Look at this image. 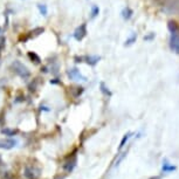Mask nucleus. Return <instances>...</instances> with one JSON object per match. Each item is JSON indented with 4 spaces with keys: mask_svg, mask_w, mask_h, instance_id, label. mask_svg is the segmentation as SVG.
Here are the masks:
<instances>
[{
    "mask_svg": "<svg viewBox=\"0 0 179 179\" xmlns=\"http://www.w3.org/2000/svg\"><path fill=\"white\" fill-rule=\"evenodd\" d=\"M40 173H41V170L39 168H36V166H31V165H28L25 168V177L27 179H38L40 177Z\"/></svg>",
    "mask_w": 179,
    "mask_h": 179,
    "instance_id": "obj_2",
    "label": "nucleus"
},
{
    "mask_svg": "<svg viewBox=\"0 0 179 179\" xmlns=\"http://www.w3.org/2000/svg\"><path fill=\"white\" fill-rule=\"evenodd\" d=\"M125 156H127V151L123 152L122 155H119V156H118V158H117V159H116V162H115V164H114V166H118V165H119V163H121V162H122V160H123L124 157H125Z\"/></svg>",
    "mask_w": 179,
    "mask_h": 179,
    "instance_id": "obj_15",
    "label": "nucleus"
},
{
    "mask_svg": "<svg viewBox=\"0 0 179 179\" xmlns=\"http://www.w3.org/2000/svg\"><path fill=\"white\" fill-rule=\"evenodd\" d=\"M122 17H123V19H125V20H129L130 18L132 17V10H130L129 7L124 8L123 11H122Z\"/></svg>",
    "mask_w": 179,
    "mask_h": 179,
    "instance_id": "obj_11",
    "label": "nucleus"
},
{
    "mask_svg": "<svg viewBox=\"0 0 179 179\" xmlns=\"http://www.w3.org/2000/svg\"><path fill=\"white\" fill-rule=\"evenodd\" d=\"M85 34H87V26H85V23H82L81 26H78L76 29H75V32H74V38L80 41V40H82L85 36Z\"/></svg>",
    "mask_w": 179,
    "mask_h": 179,
    "instance_id": "obj_7",
    "label": "nucleus"
},
{
    "mask_svg": "<svg viewBox=\"0 0 179 179\" xmlns=\"http://www.w3.org/2000/svg\"><path fill=\"white\" fill-rule=\"evenodd\" d=\"M67 75L70 80H74V81H82V82H85V81H87V77L83 76L82 74L80 73V70H77L76 68L69 69L67 72Z\"/></svg>",
    "mask_w": 179,
    "mask_h": 179,
    "instance_id": "obj_3",
    "label": "nucleus"
},
{
    "mask_svg": "<svg viewBox=\"0 0 179 179\" xmlns=\"http://www.w3.org/2000/svg\"><path fill=\"white\" fill-rule=\"evenodd\" d=\"M132 136V132H128V134H125L123 136V138H122V140H121V144H119V148H118V150L121 151L122 149L124 148V145H125V143L128 142L129 139H130V137Z\"/></svg>",
    "mask_w": 179,
    "mask_h": 179,
    "instance_id": "obj_9",
    "label": "nucleus"
},
{
    "mask_svg": "<svg viewBox=\"0 0 179 179\" xmlns=\"http://www.w3.org/2000/svg\"><path fill=\"white\" fill-rule=\"evenodd\" d=\"M76 163H77V158H76V155H73L68 159L67 162L63 164V170L66 172H72L74 170V168L76 166Z\"/></svg>",
    "mask_w": 179,
    "mask_h": 179,
    "instance_id": "obj_5",
    "label": "nucleus"
},
{
    "mask_svg": "<svg viewBox=\"0 0 179 179\" xmlns=\"http://www.w3.org/2000/svg\"><path fill=\"white\" fill-rule=\"evenodd\" d=\"M98 12H100V8L97 6H93V8H91V18H95L98 14Z\"/></svg>",
    "mask_w": 179,
    "mask_h": 179,
    "instance_id": "obj_18",
    "label": "nucleus"
},
{
    "mask_svg": "<svg viewBox=\"0 0 179 179\" xmlns=\"http://www.w3.org/2000/svg\"><path fill=\"white\" fill-rule=\"evenodd\" d=\"M168 28L170 31V33H174V32H179V27L176 21H169Z\"/></svg>",
    "mask_w": 179,
    "mask_h": 179,
    "instance_id": "obj_10",
    "label": "nucleus"
},
{
    "mask_svg": "<svg viewBox=\"0 0 179 179\" xmlns=\"http://www.w3.org/2000/svg\"><path fill=\"white\" fill-rule=\"evenodd\" d=\"M85 60H87V63H89L91 66H95L96 63L100 61V57L98 56H87Z\"/></svg>",
    "mask_w": 179,
    "mask_h": 179,
    "instance_id": "obj_12",
    "label": "nucleus"
},
{
    "mask_svg": "<svg viewBox=\"0 0 179 179\" xmlns=\"http://www.w3.org/2000/svg\"><path fill=\"white\" fill-rule=\"evenodd\" d=\"M100 87H101V91L103 93V94H104V95H106V96H111L112 95L111 91L109 90V88H108V87H106V84L103 83V82L100 84Z\"/></svg>",
    "mask_w": 179,
    "mask_h": 179,
    "instance_id": "obj_13",
    "label": "nucleus"
},
{
    "mask_svg": "<svg viewBox=\"0 0 179 179\" xmlns=\"http://www.w3.org/2000/svg\"><path fill=\"white\" fill-rule=\"evenodd\" d=\"M2 134H5L6 136H14L17 134V130H11V129H4Z\"/></svg>",
    "mask_w": 179,
    "mask_h": 179,
    "instance_id": "obj_16",
    "label": "nucleus"
},
{
    "mask_svg": "<svg viewBox=\"0 0 179 179\" xmlns=\"http://www.w3.org/2000/svg\"><path fill=\"white\" fill-rule=\"evenodd\" d=\"M176 170H177V166L172 165L168 159H164L163 160V166H162L163 173H170V172H173Z\"/></svg>",
    "mask_w": 179,
    "mask_h": 179,
    "instance_id": "obj_8",
    "label": "nucleus"
},
{
    "mask_svg": "<svg viewBox=\"0 0 179 179\" xmlns=\"http://www.w3.org/2000/svg\"><path fill=\"white\" fill-rule=\"evenodd\" d=\"M28 56H29L32 60H34V62H35V63H40V61H41L39 56L36 55L35 53H33V52H29V53H28Z\"/></svg>",
    "mask_w": 179,
    "mask_h": 179,
    "instance_id": "obj_14",
    "label": "nucleus"
},
{
    "mask_svg": "<svg viewBox=\"0 0 179 179\" xmlns=\"http://www.w3.org/2000/svg\"><path fill=\"white\" fill-rule=\"evenodd\" d=\"M18 144L17 139L13 138H7V139H0V149H5V150H10L12 148Z\"/></svg>",
    "mask_w": 179,
    "mask_h": 179,
    "instance_id": "obj_6",
    "label": "nucleus"
},
{
    "mask_svg": "<svg viewBox=\"0 0 179 179\" xmlns=\"http://www.w3.org/2000/svg\"><path fill=\"white\" fill-rule=\"evenodd\" d=\"M136 38H137V35L136 34H132L131 35V38L130 39H128L127 41H125V46L127 45H131V44H134V41H136Z\"/></svg>",
    "mask_w": 179,
    "mask_h": 179,
    "instance_id": "obj_19",
    "label": "nucleus"
},
{
    "mask_svg": "<svg viewBox=\"0 0 179 179\" xmlns=\"http://www.w3.org/2000/svg\"><path fill=\"white\" fill-rule=\"evenodd\" d=\"M12 68H13V70L15 72V73L20 76V77L23 78H28L31 76V73H29V70H28V68L21 63L20 61H14L12 63Z\"/></svg>",
    "mask_w": 179,
    "mask_h": 179,
    "instance_id": "obj_1",
    "label": "nucleus"
},
{
    "mask_svg": "<svg viewBox=\"0 0 179 179\" xmlns=\"http://www.w3.org/2000/svg\"><path fill=\"white\" fill-rule=\"evenodd\" d=\"M170 48H171L174 53L179 54V33L178 32L171 33V36H170Z\"/></svg>",
    "mask_w": 179,
    "mask_h": 179,
    "instance_id": "obj_4",
    "label": "nucleus"
},
{
    "mask_svg": "<svg viewBox=\"0 0 179 179\" xmlns=\"http://www.w3.org/2000/svg\"><path fill=\"white\" fill-rule=\"evenodd\" d=\"M38 8H39L40 13H41L42 15H47V6L39 4V5H38Z\"/></svg>",
    "mask_w": 179,
    "mask_h": 179,
    "instance_id": "obj_17",
    "label": "nucleus"
}]
</instances>
